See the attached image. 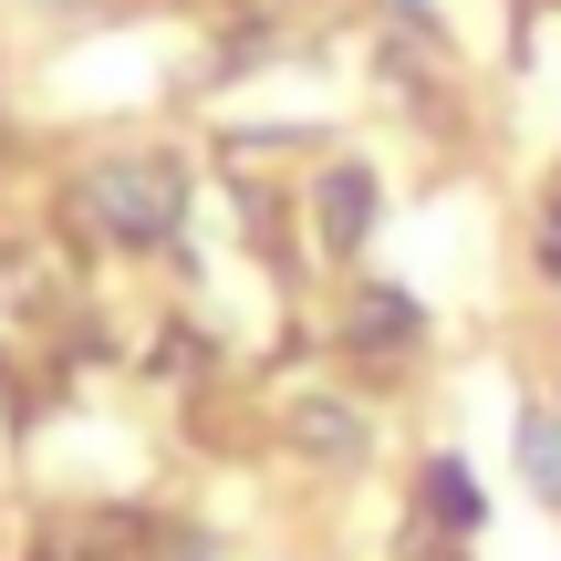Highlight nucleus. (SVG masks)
Returning <instances> with one entry per match:
<instances>
[{
	"label": "nucleus",
	"instance_id": "8",
	"mask_svg": "<svg viewBox=\"0 0 561 561\" xmlns=\"http://www.w3.org/2000/svg\"><path fill=\"white\" fill-rule=\"evenodd\" d=\"M396 11H426V0H396Z\"/></svg>",
	"mask_w": 561,
	"mask_h": 561
},
{
	"label": "nucleus",
	"instance_id": "7",
	"mask_svg": "<svg viewBox=\"0 0 561 561\" xmlns=\"http://www.w3.org/2000/svg\"><path fill=\"white\" fill-rule=\"evenodd\" d=\"M541 250H551V271H561V208H551V240H541Z\"/></svg>",
	"mask_w": 561,
	"mask_h": 561
},
{
	"label": "nucleus",
	"instance_id": "5",
	"mask_svg": "<svg viewBox=\"0 0 561 561\" xmlns=\"http://www.w3.org/2000/svg\"><path fill=\"white\" fill-rule=\"evenodd\" d=\"M301 447H312V458H354V447H364V426L354 416H343V405H301Z\"/></svg>",
	"mask_w": 561,
	"mask_h": 561
},
{
	"label": "nucleus",
	"instance_id": "1",
	"mask_svg": "<svg viewBox=\"0 0 561 561\" xmlns=\"http://www.w3.org/2000/svg\"><path fill=\"white\" fill-rule=\"evenodd\" d=\"M83 208H94V229H115V240H167V229H178V167L115 157V167H94Z\"/></svg>",
	"mask_w": 561,
	"mask_h": 561
},
{
	"label": "nucleus",
	"instance_id": "4",
	"mask_svg": "<svg viewBox=\"0 0 561 561\" xmlns=\"http://www.w3.org/2000/svg\"><path fill=\"white\" fill-rule=\"evenodd\" d=\"M405 333H416V301L405 291H364L354 301V343H405Z\"/></svg>",
	"mask_w": 561,
	"mask_h": 561
},
{
	"label": "nucleus",
	"instance_id": "2",
	"mask_svg": "<svg viewBox=\"0 0 561 561\" xmlns=\"http://www.w3.org/2000/svg\"><path fill=\"white\" fill-rule=\"evenodd\" d=\"M364 229H375V178H364V167H333V178H322V240L354 250Z\"/></svg>",
	"mask_w": 561,
	"mask_h": 561
},
{
	"label": "nucleus",
	"instance_id": "3",
	"mask_svg": "<svg viewBox=\"0 0 561 561\" xmlns=\"http://www.w3.org/2000/svg\"><path fill=\"white\" fill-rule=\"evenodd\" d=\"M520 479L541 500H561V405H530L520 416Z\"/></svg>",
	"mask_w": 561,
	"mask_h": 561
},
{
	"label": "nucleus",
	"instance_id": "6",
	"mask_svg": "<svg viewBox=\"0 0 561 561\" xmlns=\"http://www.w3.org/2000/svg\"><path fill=\"white\" fill-rule=\"evenodd\" d=\"M426 500H437V520H447V530H468V520H479V489H468V468H458V458H437V468H426Z\"/></svg>",
	"mask_w": 561,
	"mask_h": 561
}]
</instances>
